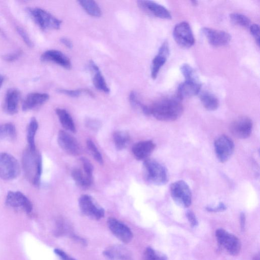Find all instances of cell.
Returning <instances> with one entry per match:
<instances>
[{
    "label": "cell",
    "instance_id": "681fc988",
    "mask_svg": "<svg viewBox=\"0 0 260 260\" xmlns=\"http://www.w3.org/2000/svg\"><path fill=\"white\" fill-rule=\"evenodd\" d=\"M3 82H4L3 77L2 75H0V88H1V87L2 86Z\"/></svg>",
    "mask_w": 260,
    "mask_h": 260
},
{
    "label": "cell",
    "instance_id": "8fae6325",
    "mask_svg": "<svg viewBox=\"0 0 260 260\" xmlns=\"http://www.w3.org/2000/svg\"><path fill=\"white\" fill-rule=\"evenodd\" d=\"M5 203L7 206L14 209H21L27 214H30L33 206L29 199L19 191H10L8 193Z\"/></svg>",
    "mask_w": 260,
    "mask_h": 260
},
{
    "label": "cell",
    "instance_id": "d4e9b609",
    "mask_svg": "<svg viewBox=\"0 0 260 260\" xmlns=\"http://www.w3.org/2000/svg\"><path fill=\"white\" fill-rule=\"evenodd\" d=\"M200 99L204 108L209 111H215L219 107V101L213 94L204 92L200 94Z\"/></svg>",
    "mask_w": 260,
    "mask_h": 260
},
{
    "label": "cell",
    "instance_id": "7dc6e473",
    "mask_svg": "<svg viewBox=\"0 0 260 260\" xmlns=\"http://www.w3.org/2000/svg\"><path fill=\"white\" fill-rule=\"evenodd\" d=\"M61 42L65 46H66L69 48H72L73 47V43L68 38H62L61 39Z\"/></svg>",
    "mask_w": 260,
    "mask_h": 260
},
{
    "label": "cell",
    "instance_id": "e575fe53",
    "mask_svg": "<svg viewBox=\"0 0 260 260\" xmlns=\"http://www.w3.org/2000/svg\"><path fill=\"white\" fill-rule=\"evenodd\" d=\"M180 70L184 75L185 80H193L198 79L197 76L194 69L188 64L182 65Z\"/></svg>",
    "mask_w": 260,
    "mask_h": 260
},
{
    "label": "cell",
    "instance_id": "1f68e13d",
    "mask_svg": "<svg viewBox=\"0 0 260 260\" xmlns=\"http://www.w3.org/2000/svg\"><path fill=\"white\" fill-rule=\"evenodd\" d=\"M230 19L233 23L240 26V27L245 28L250 27V19L243 15L238 14V13H233L230 15Z\"/></svg>",
    "mask_w": 260,
    "mask_h": 260
},
{
    "label": "cell",
    "instance_id": "f6af8a7d",
    "mask_svg": "<svg viewBox=\"0 0 260 260\" xmlns=\"http://www.w3.org/2000/svg\"><path fill=\"white\" fill-rule=\"evenodd\" d=\"M54 252L61 260H76L60 249H56Z\"/></svg>",
    "mask_w": 260,
    "mask_h": 260
},
{
    "label": "cell",
    "instance_id": "9a60e30c",
    "mask_svg": "<svg viewBox=\"0 0 260 260\" xmlns=\"http://www.w3.org/2000/svg\"><path fill=\"white\" fill-rule=\"evenodd\" d=\"M58 141L60 147L67 153L77 155L81 152L79 142L70 134L64 131H60L58 136Z\"/></svg>",
    "mask_w": 260,
    "mask_h": 260
},
{
    "label": "cell",
    "instance_id": "7c38bea8",
    "mask_svg": "<svg viewBox=\"0 0 260 260\" xmlns=\"http://www.w3.org/2000/svg\"><path fill=\"white\" fill-rule=\"evenodd\" d=\"M253 127L252 120L248 117L242 116L232 122L230 125L229 130L234 136L244 139L251 136Z\"/></svg>",
    "mask_w": 260,
    "mask_h": 260
},
{
    "label": "cell",
    "instance_id": "f1b7e54d",
    "mask_svg": "<svg viewBox=\"0 0 260 260\" xmlns=\"http://www.w3.org/2000/svg\"><path fill=\"white\" fill-rule=\"evenodd\" d=\"M17 137L15 126L12 123L0 125V139L14 140Z\"/></svg>",
    "mask_w": 260,
    "mask_h": 260
},
{
    "label": "cell",
    "instance_id": "8992f818",
    "mask_svg": "<svg viewBox=\"0 0 260 260\" xmlns=\"http://www.w3.org/2000/svg\"><path fill=\"white\" fill-rule=\"evenodd\" d=\"M21 172L18 160L11 154L0 152V178L4 180L17 178Z\"/></svg>",
    "mask_w": 260,
    "mask_h": 260
},
{
    "label": "cell",
    "instance_id": "cb8c5ba5",
    "mask_svg": "<svg viewBox=\"0 0 260 260\" xmlns=\"http://www.w3.org/2000/svg\"><path fill=\"white\" fill-rule=\"evenodd\" d=\"M56 112L62 126L67 131L75 133L76 128L74 123L68 111L64 109L57 108Z\"/></svg>",
    "mask_w": 260,
    "mask_h": 260
},
{
    "label": "cell",
    "instance_id": "836d02e7",
    "mask_svg": "<svg viewBox=\"0 0 260 260\" xmlns=\"http://www.w3.org/2000/svg\"><path fill=\"white\" fill-rule=\"evenodd\" d=\"M87 146L91 154L93 156L95 160L99 164H102L103 163L102 156L93 141L91 140H87Z\"/></svg>",
    "mask_w": 260,
    "mask_h": 260
},
{
    "label": "cell",
    "instance_id": "ac0fdd59",
    "mask_svg": "<svg viewBox=\"0 0 260 260\" xmlns=\"http://www.w3.org/2000/svg\"><path fill=\"white\" fill-rule=\"evenodd\" d=\"M41 60L43 62L56 63L65 69H69L71 67L69 59L57 50L51 49L44 52L41 57Z\"/></svg>",
    "mask_w": 260,
    "mask_h": 260
},
{
    "label": "cell",
    "instance_id": "d590c367",
    "mask_svg": "<svg viewBox=\"0 0 260 260\" xmlns=\"http://www.w3.org/2000/svg\"><path fill=\"white\" fill-rule=\"evenodd\" d=\"M81 161L84 168V172L89 177L93 179L94 168L92 164L85 158H82Z\"/></svg>",
    "mask_w": 260,
    "mask_h": 260
},
{
    "label": "cell",
    "instance_id": "f907efd6",
    "mask_svg": "<svg viewBox=\"0 0 260 260\" xmlns=\"http://www.w3.org/2000/svg\"><path fill=\"white\" fill-rule=\"evenodd\" d=\"M259 255H256L254 258L253 260H260Z\"/></svg>",
    "mask_w": 260,
    "mask_h": 260
},
{
    "label": "cell",
    "instance_id": "7402d4cb",
    "mask_svg": "<svg viewBox=\"0 0 260 260\" xmlns=\"http://www.w3.org/2000/svg\"><path fill=\"white\" fill-rule=\"evenodd\" d=\"M103 254L110 260H132L131 253L122 246H111L104 252Z\"/></svg>",
    "mask_w": 260,
    "mask_h": 260
},
{
    "label": "cell",
    "instance_id": "30bf717a",
    "mask_svg": "<svg viewBox=\"0 0 260 260\" xmlns=\"http://www.w3.org/2000/svg\"><path fill=\"white\" fill-rule=\"evenodd\" d=\"M173 38L181 47L190 48L195 43V38L190 24L186 22L177 24L173 30Z\"/></svg>",
    "mask_w": 260,
    "mask_h": 260
},
{
    "label": "cell",
    "instance_id": "bcb514c9",
    "mask_svg": "<svg viewBox=\"0 0 260 260\" xmlns=\"http://www.w3.org/2000/svg\"><path fill=\"white\" fill-rule=\"evenodd\" d=\"M87 126L93 130H96L99 128L100 123L93 120L87 121L86 124Z\"/></svg>",
    "mask_w": 260,
    "mask_h": 260
},
{
    "label": "cell",
    "instance_id": "52a82bcc",
    "mask_svg": "<svg viewBox=\"0 0 260 260\" xmlns=\"http://www.w3.org/2000/svg\"><path fill=\"white\" fill-rule=\"evenodd\" d=\"M171 195L174 201L179 206L188 208L192 201V195L188 185L184 180H178L172 184Z\"/></svg>",
    "mask_w": 260,
    "mask_h": 260
},
{
    "label": "cell",
    "instance_id": "d6986e66",
    "mask_svg": "<svg viewBox=\"0 0 260 260\" xmlns=\"http://www.w3.org/2000/svg\"><path fill=\"white\" fill-rule=\"evenodd\" d=\"M155 148L154 143L151 140L140 141L132 148L135 158L138 160H146Z\"/></svg>",
    "mask_w": 260,
    "mask_h": 260
},
{
    "label": "cell",
    "instance_id": "5b68a950",
    "mask_svg": "<svg viewBox=\"0 0 260 260\" xmlns=\"http://www.w3.org/2000/svg\"><path fill=\"white\" fill-rule=\"evenodd\" d=\"M28 12L34 21L43 30L60 29L62 21L44 9L29 8L28 9Z\"/></svg>",
    "mask_w": 260,
    "mask_h": 260
},
{
    "label": "cell",
    "instance_id": "8d00e7d4",
    "mask_svg": "<svg viewBox=\"0 0 260 260\" xmlns=\"http://www.w3.org/2000/svg\"><path fill=\"white\" fill-rule=\"evenodd\" d=\"M129 100L130 104L134 108H139L142 111L145 108V105H142V103L138 100L136 93L133 91L130 93L129 97Z\"/></svg>",
    "mask_w": 260,
    "mask_h": 260
},
{
    "label": "cell",
    "instance_id": "44dd1931",
    "mask_svg": "<svg viewBox=\"0 0 260 260\" xmlns=\"http://www.w3.org/2000/svg\"><path fill=\"white\" fill-rule=\"evenodd\" d=\"M20 98V92L16 88L9 89L6 95L4 109L10 115L17 113L19 108V103Z\"/></svg>",
    "mask_w": 260,
    "mask_h": 260
},
{
    "label": "cell",
    "instance_id": "277c9868",
    "mask_svg": "<svg viewBox=\"0 0 260 260\" xmlns=\"http://www.w3.org/2000/svg\"><path fill=\"white\" fill-rule=\"evenodd\" d=\"M216 237L219 248L232 256L240 252L241 243L239 239L227 231L220 228L216 232Z\"/></svg>",
    "mask_w": 260,
    "mask_h": 260
},
{
    "label": "cell",
    "instance_id": "ba28073f",
    "mask_svg": "<svg viewBox=\"0 0 260 260\" xmlns=\"http://www.w3.org/2000/svg\"><path fill=\"white\" fill-rule=\"evenodd\" d=\"M79 202L81 212L87 217L94 220H99L105 217V210L89 195H82Z\"/></svg>",
    "mask_w": 260,
    "mask_h": 260
},
{
    "label": "cell",
    "instance_id": "83f0119b",
    "mask_svg": "<svg viewBox=\"0 0 260 260\" xmlns=\"http://www.w3.org/2000/svg\"><path fill=\"white\" fill-rule=\"evenodd\" d=\"M38 129V123L35 118H32L30 122L27 129V141L30 150L32 151H36L35 145V135Z\"/></svg>",
    "mask_w": 260,
    "mask_h": 260
},
{
    "label": "cell",
    "instance_id": "ee69618b",
    "mask_svg": "<svg viewBox=\"0 0 260 260\" xmlns=\"http://www.w3.org/2000/svg\"><path fill=\"white\" fill-rule=\"evenodd\" d=\"M206 209L210 212H219L226 210L227 207L223 203H220L216 207H207Z\"/></svg>",
    "mask_w": 260,
    "mask_h": 260
},
{
    "label": "cell",
    "instance_id": "6da1fadb",
    "mask_svg": "<svg viewBox=\"0 0 260 260\" xmlns=\"http://www.w3.org/2000/svg\"><path fill=\"white\" fill-rule=\"evenodd\" d=\"M149 108L150 115L158 120L165 122L177 120L184 112V107L177 97L159 100Z\"/></svg>",
    "mask_w": 260,
    "mask_h": 260
},
{
    "label": "cell",
    "instance_id": "b9f144b4",
    "mask_svg": "<svg viewBox=\"0 0 260 260\" xmlns=\"http://www.w3.org/2000/svg\"><path fill=\"white\" fill-rule=\"evenodd\" d=\"M22 54L21 50H18L15 53L7 54L3 57L4 60L7 62H13L17 60Z\"/></svg>",
    "mask_w": 260,
    "mask_h": 260
},
{
    "label": "cell",
    "instance_id": "7a4b0ae2",
    "mask_svg": "<svg viewBox=\"0 0 260 260\" xmlns=\"http://www.w3.org/2000/svg\"><path fill=\"white\" fill-rule=\"evenodd\" d=\"M22 162L26 177L33 186H40L43 172V160L40 153L28 149L23 152Z\"/></svg>",
    "mask_w": 260,
    "mask_h": 260
},
{
    "label": "cell",
    "instance_id": "816d5d0a",
    "mask_svg": "<svg viewBox=\"0 0 260 260\" xmlns=\"http://www.w3.org/2000/svg\"><path fill=\"white\" fill-rule=\"evenodd\" d=\"M191 3L194 6H196V5H198V2L196 1H191Z\"/></svg>",
    "mask_w": 260,
    "mask_h": 260
},
{
    "label": "cell",
    "instance_id": "3957f363",
    "mask_svg": "<svg viewBox=\"0 0 260 260\" xmlns=\"http://www.w3.org/2000/svg\"><path fill=\"white\" fill-rule=\"evenodd\" d=\"M144 169L146 179L150 183L161 186L168 183L169 174L167 169L158 161L147 159L144 163Z\"/></svg>",
    "mask_w": 260,
    "mask_h": 260
},
{
    "label": "cell",
    "instance_id": "4316f807",
    "mask_svg": "<svg viewBox=\"0 0 260 260\" xmlns=\"http://www.w3.org/2000/svg\"><path fill=\"white\" fill-rule=\"evenodd\" d=\"M79 2L90 16L99 18L102 16V11L100 7L93 0H81Z\"/></svg>",
    "mask_w": 260,
    "mask_h": 260
},
{
    "label": "cell",
    "instance_id": "f35d334b",
    "mask_svg": "<svg viewBox=\"0 0 260 260\" xmlns=\"http://www.w3.org/2000/svg\"><path fill=\"white\" fill-rule=\"evenodd\" d=\"M58 92L60 93L68 95L71 97H77L80 96L82 94V90L80 89L69 90L60 89L58 90Z\"/></svg>",
    "mask_w": 260,
    "mask_h": 260
},
{
    "label": "cell",
    "instance_id": "f546056e",
    "mask_svg": "<svg viewBox=\"0 0 260 260\" xmlns=\"http://www.w3.org/2000/svg\"><path fill=\"white\" fill-rule=\"evenodd\" d=\"M130 140L129 133L125 131H119L114 132L113 134V140L116 149L122 150L125 149Z\"/></svg>",
    "mask_w": 260,
    "mask_h": 260
},
{
    "label": "cell",
    "instance_id": "ffe728a7",
    "mask_svg": "<svg viewBox=\"0 0 260 260\" xmlns=\"http://www.w3.org/2000/svg\"><path fill=\"white\" fill-rule=\"evenodd\" d=\"M49 98V95L46 93H30L24 99L22 109L24 111L32 110L43 105Z\"/></svg>",
    "mask_w": 260,
    "mask_h": 260
},
{
    "label": "cell",
    "instance_id": "ab89813d",
    "mask_svg": "<svg viewBox=\"0 0 260 260\" xmlns=\"http://www.w3.org/2000/svg\"><path fill=\"white\" fill-rule=\"evenodd\" d=\"M250 33L258 45L260 44V28L257 24H253L250 27Z\"/></svg>",
    "mask_w": 260,
    "mask_h": 260
},
{
    "label": "cell",
    "instance_id": "e0dca14e",
    "mask_svg": "<svg viewBox=\"0 0 260 260\" xmlns=\"http://www.w3.org/2000/svg\"><path fill=\"white\" fill-rule=\"evenodd\" d=\"M201 85L198 79L185 80L178 87L177 98L180 100L196 96L199 94Z\"/></svg>",
    "mask_w": 260,
    "mask_h": 260
},
{
    "label": "cell",
    "instance_id": "603a6c76",
    "mask_svg": "<svg viewBox=\"0 0 260 260\" xmlns=\"http://www.w3.org/2000/svg\"><path fill=\"white\" fill-rule=\"evenodd\" d=\"M89 67L94 72L93 82L95 87L102 92L109 93L110 89L97 65L93 61H91Z\"/></svg>",
    "mask_w": 260,
    "mask_h": 260
},
{
    "label": "cell",
    "instance_id": "60d3db41",
    "mask_svg": "<svg viewBox=\"0 0 260 260\" xmlns=\"http://www.w3.org/2000/svg\"><path fill=\"white\" fill-rule=\"evenodd\" d=\"M187 217L191 225L193 227H196L198 225V219L195 214L191 211H189L186 213Z\"/></svg>",
    "mask_w": 260,
    "mask_h": 260
},
{
    "label": "cell",
    "instance_id": "d6a6232c",
    "mask_svg": "<svg viewBox=\"0 0 260 260\" xmlns=\"http://www.w3.org/2000/svg\"><path fill=\"white\" fill-rule=\"evenodd\" d=\"M142 260H167V259L165 255L149 247L143 255Z\"/></svg>",
    "mask_w": 260,
    "mask_h": 260
},
{
    "label": "cell",
    "instance_id": "5bb4252c",
    "mask_svg": "<svg viewBox=\"0 0 260 260\" xmlns=\"http://www.w3.org/2000/svg\"><path fill=\"white\" fill-rule=\"evenodd\" d=\"M202 33L210 44L216 47L226 45L231 40L230 35L224 31L204 28L202 29Z\"/></svg>",
    "mask_w": 260,
    "mask_h": 260
},
{
    "label": "cell",
    "instance_id": "c3c4849f",
    "mask_svg": "<svg viewBox=\"0 0 260 260\" xmlns=\"http://www.w3.org/2000/svg\"><path fill=\"white\" fill-rule=\"evenodd\" d=\"M245 215L244 213H241L240 217V226L241 228L243 230L245 227Z\"/></svg>",
    "mask_w": 260,
    "mask_h": 260
},
{
    "label": "cell",
    "instance_id": "4dcf8cb0",
    "mask_svg": "<svg viewBox=\"0 0 260 260\" xmlns=\"http://www.w3.org/2000/svg\"><path fill=\"white\" fill-rule=\"evenodd\" d=\"M167 57L158 54L152 60V65L151 76L152 79H157L161 68L166 62Z\"/></svg>",
    "mask_w": 260,
    "mask_h": 260
},
{
    "label": "cell",
    "instance_id": "4fadbf2b",
    "mask_svg": "<svg viewBox=\"0 0 260 260\" xmlns=\"http://www.w3.org/2000/svg\"><path fill=\"white\" fill-rule=\"evenodd\" d=\"M109 229L113 235L125 243L131 242L133 238L132 231L119 220L110 217L108 220Z\"/></svg>",
    "mask_w": 260,
    "mask_h": 260
},
{
    "label": "cell",
    "instance_id": "9c48e42d",
    "mask_svg": "<svg viewBox=\"0 0 260 260\" xmlns=\"http://www.w3.org/2000/svg\"><path fill=\"white\" fill-rule=\"evenodd\" d=\"M214 147L217 157L222 163L230 159L235 149L232 140L225 135L220 136L215 140Z\"/></svg>",
    "mask_w": 260,
    "mask_h": 260
},
{
    "label": "cell",
    "instance_id": "74e56055",
    "mask_svg": "<svg viewBox=\"0 0 260 260\" xmlns=\"http://www.w3.org/2000/svg\"><path fill=\"white\" fill-rule=\"evenodd\" d=\"M17 31L26 44L31 47L33 46L34 44L33 42L31 40L28 33L25 30L21 27H18L17 28Z\"/></svg>",
    "mask_w": 260,
    "mask_h": 260
},
{
    "label": "cell",
    "instance_id": "484cf974",
    "mask_svg": "<svg viewBox=\"0 0 260 260\" xmlns=\"http://www.w3.org/2000/svg\"><path fill=\"white\" fill-rule=\"evenodd\" d=\"M72 176L75 183L81 188H87L92 184L93 179L80 169H75L72 173Z\"/></svg>",
    "mask_w": 260,
    "mask_h": 260
},
{
    "label": "cell",
    "instance_id": "2e32d148",
    "mask_svg": "<svg viewBox=\"0 0 260 260\" xmlns=\"http://www.w3.org/2000/svg\"><path fill=\"white\" fill-rule=\"evenodd\" d=\"M139 7L145 11L150 13L155 17L162 19H172V16L170 11L164 6L152 1H138Z\"/></svg>",
    "mask_w": 260,
    "mask_h": 260
},
{
    "label": "cell",
    "instance_id": "7bdbcfd3",
    "mask_svg": "<svg viewBox=\"0 0 260 260\" xmlns=\"http://www.w3.org/2000/svg\"><path fill=\"white\" fill-rule=\"evenodd\" d=\"M158 54L167 58L170 55V46L167 42H164L162 44L159 48Z\"/></svg>",
    "mask_w": 260,
    "mask_h": 260
}]
</instances>
